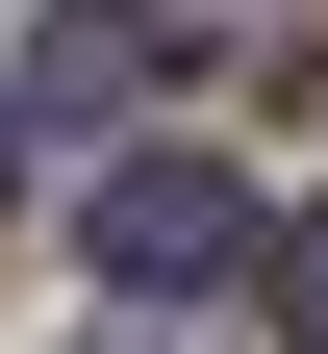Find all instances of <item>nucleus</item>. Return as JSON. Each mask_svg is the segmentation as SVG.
<instances>
[{
  "mask_svg": "<svg viewBox=\"0 0 328 354\" xmlns=\"http://www.w3.org/2000/svg\"><path fill=\"white\" fill-rule=\"evenodd\" d=\"M76 253H102L126 304H202V279H253V203H227V152H126L102 203H76Z\"/></svg>",
  "mask_w": 328,
  "mask_h": 354,
  "instance_id": "1",
  "label": "nucleus"
},
{
  "mask_svg": "<svg viewBox=\"0 0 328 354\" xmlns=\"http://www.w3.org/2000/svg\"><path fill=\"white\" fill-rule=\"evenodd\" d=\"M152 76H177V26H152V0H51V26H26V102H0V127H76V152H102Z\"/></svg>",
  "mask_w": 328,
  "mask_h": 354,
  "instance_id": "2",
  "label": "nucleus"
},
{
  "mask_svg": "<svg viewBox=\"0 0 328 354\" xmlns=\"http://www.w3.org/2000/svg\"><path fill=\"white\" fill-rule=\"evenodd\" d=\"M253 304H278V354H328V203H303V228H253Z\"/></svg>",
  "mask_w": 328,
  "mask_h": 354,
  "instance_id": "3",
  "label": "nucleus"
},
{
  "mask_svg": "<svg viewBox=\"0 0 328 354\" xmlns=\"http://www.w3.org/2000/svg\"><path fill=\"white\" fill-rule=\"evenodd\" d=\"M0 152H26V127H0Z\"/></svg>",
  "mask_w": 328,
  "mask_h": 354,
  "instance_id": "4",
  "label": "nucleus"
}]
</instances>
